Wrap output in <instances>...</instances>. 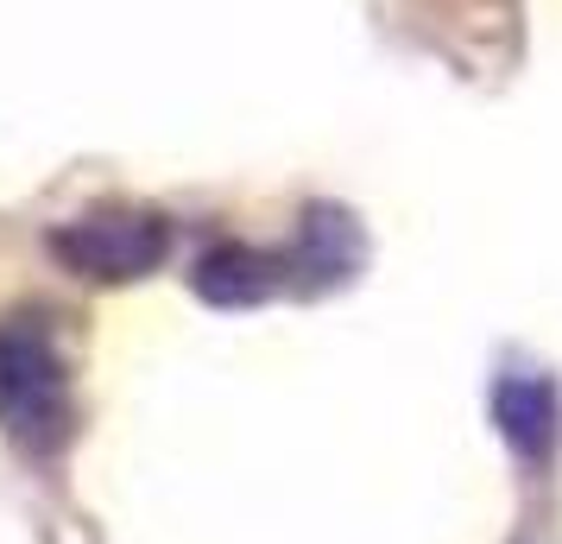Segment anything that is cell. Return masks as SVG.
<instances>
[{"instance_id":"obj_1","label":"cell","mask_w":562,"mask_h":544,"mask_svg":"<svg viewBox=\"0 0 562 544\" xmlns=\"http://www.w3.org/2000/svg\"><path fill=\"white\" fill-rule=\"evenodd\" d=\"M52 254L77 279L127 286V279H146L158 259L171 254V222L153 215V209H89V215H77L52 234Z\"/></svg>"},{"instance_id":"obj_2","label":"cell","mask_w":562,"mask_h":544,"mask_svg":"<svg viewBox=\"0 0 562 544\" xmlns=\"http://www.w3.org/2000/svg\"><path fill=\"white\" fill-rule=\"evenodd\" d=\"M0 424L26 443H64L70 431V380L57 348L38 330H0Z\"/></svg>"},{"instance_id":"obj_3","label":"cell","mask_w":562,"mask_h":544,"mask_svg":"<svg viewBox=\"0 0 562 544\" xmlns=\"http://www.w3.org/2000/svg\"><path fill=\"white\" fill-rule=\"evenodd\" d=\"M196 291H203L209 304H222V311L259 304L266 291H279V266H272L266 254H254V247L222 241V247H209V254L196 259Z\"/></svg>"},{"instance_id":"obj_4","label":"cell","mask_w":562,"mask_h":544,"mask_svg":"<svg viewBox=\"0 0 562 544\" xmlns=\"http://www.w3.org/2000/svg\"><path fill=\"white\" fill-rule=\"evenodd\" d=\"M493 418L525 456H543L557 443V387L550 380H531V374H512L493 387Z\"/></svg>"}]
</instances>
